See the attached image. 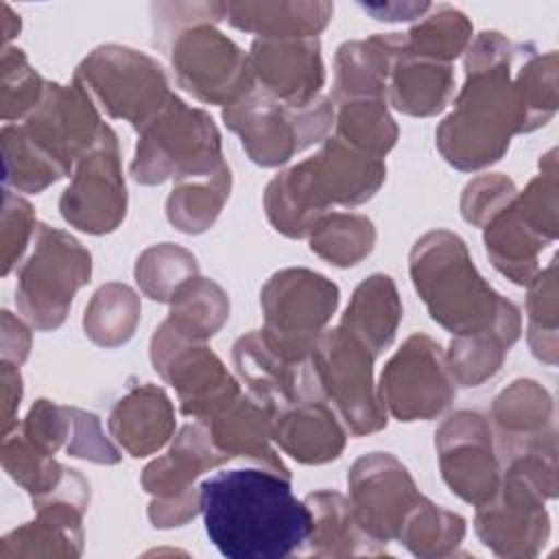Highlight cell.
<instances>
[{
  "label": "cell",
  "mask_w": 559,
  "mask_h": 559,
  "mask_svg": "<svg viewBox=\"0 0 559 559\" xmlns=\"http://www.w3.org/2000/svg\"><path fill=\"white\" fill-rule=\"evenodd\" d=\"M210 542L229 559H284L301 552L312 511L273 469H227L199 487Z\"/></svg>",
  "instance_id": "cell-1"
},
{
  "label": "cell",
  "mask_w": 559,
  "mask_h": 559,
  "mask_svg": "<svg viewBox=\"0 0 559 559\" xmlns=\"http://www.w3.org/2000/svg\"><path fill=\"white\" fill-rule=\"evenodd\" d=\"M522 48L500 33H480L472 44L456 107L437 129V146L452 166L476 170L493 164L513 133L533 131L518 74H511Z\"/></svg>",
  "instance_id": "cell-2"
},
{
  "label": "cell",
  "mask_w": 559,
  "mask_h": 559,
  "mask_svg": "<svg viewBox=\"0 0 559 559\" xmlns=\"http://www.w3.org/2000/svg\"><path fill=\"white\" fill-rule=\"evenodd\" d=\"M411 277L430 317L454 336L493 334L509 347L520 336V310L476 271L465 242L430 231L411 251Z\"/></svg>",
  "instance_id": "cell-3"
},
{
  "label": "cell",
  "mask_w": 559,
  "mask_h": 559,
  "mask_svg": "<svg viewBox=\"0 0 559 559\" xmlns=\"http://www.w3.org/2000/svg\"><path fill=\"white\" fill-rule=\"evenodd\" d=\"M384 177L386 168L380 157L330 138L317 155L280 173L266 186V216L277 231L304 238L310 236L330 205L354 207L369 201Z\"/></svg>",
  "instance_id": "cell-4"
},
{
  "label": "cell",
  "mask_w": 559,
  "mask_h": 559,
  "mask_svg": "<svg viewBox=\"0 0 559 559\" xmlns=\"http://www.w3.org/2000/svg\"><path fill=\"white\" fill-rule=\"evenodd\" d=\"M555 454L548 445L509 459L496 496L476 507V533L496 555L533 557L544 548L550 533L544 502L557 491Z\"/></svg>",
  "instance_id": "cell-5"
},
{
  "label": "cell",
  "mask_w": 559,
  "mask_h": 559,
  "mask_svg": "<svg viewBox=\"0 0 559 559\" xmlns=\"http://www.w3.org/2000/svg\"><path fill=\"white\" fill-rule=\"evenodd\" d=\"M131 175L140 183H162L175 177H207L225 162L221 133L203 109L188 107L170 94L164 105L140 127Z\"/></svg>",
  "instance_id": "cell-6"
},
{
  "label": "cell",
  "mask_w": 559,
  "mask_h": 559,
  "mask_svg": "<svg viewBox=\"0 0 559 559\" xmlns=\"http://www.w3.org/2000/svg\"><path fill=\"white\" fill-rule=\"evenodd\" d=\"M223 120L240 135L242 148L255 164L280 166L328 135L334 107L323 96L290 105L253 87L223 109Z\"/></svg>",
  "instance_id": "cell-7"
},
{
  "label": "cell",
  "mask_w": 559,
  "mask_h": 559,
  "mask_svg": "<svg viewBox=\"0 0 559 559\" xmlns=\"http://www.w3.org/2000/svg\"><path fill=\"white\" fill-rule=\"evenodd\" d=\"M35 247L17 275L15 301L37 330H55L66 321L74 293L90 282L92 258L70 234L37 225Z\"/></svg>",
  "instance_id": "cell-8"
},
{
  "label": "cell",
  "mask_w": 559,
  "mask_h": 559,
  "mask_svg": "<svg viewBox=\"0 0 559 559\" xmlns=\"http://www.w3.org/2000/svg\"><path fill=\"white\" fill-rule=\"evenodd\" d=\"M338 306V286L308 269L277 271L262 288L264 341L288 360H308Z\"/></svg>",
  "instance_id": "cell-9"
},
{
  "label": "cell",
  "mask_w": 559,
  "mask_h": 559,
  "mask_svg": "<svg viewBox=\"0 0 559 559\" xmlns=\"http://www.w3.org/2000/svg\"><path fill=\"white\" fill-rule=\"evenodd\" d=\"M74 83L111 118L129 120L135 131L170 96L164 68L155 59L124 46L96 48L76 68Z\"/></svg>",
  "instance_id": "cell-10"
},
{
  "label": "cell",
  "mask_w": 559,
  "mask_h": 559,
  "mask_svg": "<svg viewBox=\"0 0 559 559\" xmlns=\"http://www.w3.org/2000/svg\"><path fill=\"white\" fill-rule=\"evenodd\" d=\"M376 356L341 325L323 332L310 365L325 402H332L352 435H369L386 426V408L373 389Z\"/></svg>",
  "instance_id": "cell-11"
},
{
  "label": "cell",
  "mask_w": 559,
  "mask_h": 559,
  "mask_svg": "<svg viewBox=\"0 0 559 559\" xmlns=\"http://www.w3.org/2000/svg\"><path fill=\"white\" fill-rule=\"evenodd\" d=\"M229 456L214 443L203 421L188 424L175 437L168 454L153 461L142 474V487L153 493L148 520L155 528L181 526L201 511L199 489L192 480Z\"/></svg>",
  "instance_id": "cell-12"
},
{
  "label": "cell",
  "mask_w": 559,
  "mask_h": 559,
  "mask_svg": "<svg viewBox=\"0 0 559 559\" xmlns=\"http://www.w3.org/2000/svg\"><path fill=\"white\" fill-rule=\"evenodd\" d=\"M155 371L175 386L179 408L199 421L210 419L240 395L238 382L227 373L221 358L201 341H190L166 321L151 341Z\"/></svg>",
  "instance_id": "cell-13"
},
{
  "label": "cell",
  "mask_w": 559,
  "mask_h": 559,
  "mask_svg": "<svg viewBox=\"0 0 559 559\" xmlns=\"http://www.w3.org/2000/svg\"><path fill=\"white\" fill-rule=\"evenodd\" d=\"M170 61L179 85L203 103L227 107L255 87L249 55L212 24H192L177 33Z\"/></svg>",
  "instance_id": "cell-14"
},
{
  "label": "cell",
  "mask_w": 559,
  "mask_h": 559,
  "mask_svg": "<svg viewBox=\"0 0 559 559\" xmlns=\"http://www.w3.org/2000/svg\"><path fill=\"white\" fill-rule=\"evenodd\" d=\"M61 216L87 234L114 231L127 214V190L116 133L103 124L94 146L79 157L76 173L59 201Z\"/></svg>",
  "instance_id": "cell-15"
},
{
  "label": "cell",
  "mask_w": 559,
  "mask_h": 559,
  "mask_svg": "<svg viewBox=\"0 0 559 559\" xmlns=\"http://www.w3.org/2000/svg\"><path fill=\"white\" fill-rule=\"evenodd\" d=\"M378 395L400 421L437 417L456 395L441 347L426 334H413L386 362Z\"/></svg>",
  "instance_id": "cell-16"
},
{
  "label": "cell",
  "mask_w": 559,
  "mask_h": 559,
  "mask_svg": "<svg viewBox=\"0 0 559 559\" xmlns=\"http://www.w3.org/2000/svg\"><path fill=\"white\" fill-rule=\"evenodd\" d=\"M347 483L349 504L358 526L384 546L400 535L404 520L424 498L406 467L389 452H373L358 459Z\"/></svg>",
  "instance_id": "cell-17"
},
{
  "label": "cell",
  "mask_w": 559,
  "mask_h": 559,
  "mask_svg": "<svg viewBox=\"0 0 559 559\" xmlns=\"http://www.w3.org/2000/svg\"><path fill=\"white\" fill-rule=\"evenodd\" d=\"M439 465L450 491L461 500L480 507L500 487V467L493 454V439L483 415L459 411L448 417L435 435Z\"/></svg>",
  "instance_id": "cell-18"
},
{
  "label": "cell",
  "mask_w": 559,
  "mask_h": 559,
  "mask_svg": "<svg viewBox=\"0 0 559 559\" xmlns=\"http://www.w3.org/2000/svg\"><path fill=\"white\" fill-rule=\"evenodd\" d=\"M234 365L249 386L253 400H258L271 415L284 406L325 400L317 384L310 358L288 360L280 356L262 336L260 330L240 336L231 352Z\"/></svg>",
  "instance_id": "cell-19"
},
{
  "label": "cell",
  "mask_w": 559,
  "mask_h": 559,
  "mask_svg": "<svg viewBox=\"0 0 559 559\" xmlns=\"http://www.w3.org/2000/svg\"><path fill=\"white\" fill-rule=\"evenodd\" d=\"M249 61L255 83L262 85L260 90L290 105L314 100L325 79L321 48L314 37L255 39Z\"/></svg>",
  "instance_id": "cell-20"
},
{
  "label": "cell",
  "mask_w": 559,
  "mask_h": 559,
  "mask_svg": "<svg viewBox=\"0 0 559 559\" xmlns=\"http://www.w3.org/2000/svg\"><path fill=\"white\" fill-rule=\"evenodd\" d=\"M500 450L509 459L555 445L552 400L535 380H515L493 400Z\"/></svg>",
  "instance_id": "cell-21"
},
{
  "label": "cell",
  "mask_w": 559,
  "mask_h": 559,
  "mask_svg": "<svg viewBox=\"0 0 559 559\" xmlns=\"http://www.w3.org/2000/svg\"><path fill=\"white\" fill-rule=\"evenodd\" d=\"M271 439L306 465L328 463L341 456L345 430L325 400H306L271 415Z\"/></svg>",
  "instance_id": "cell-22"
},
{
  "label": "cell",
  "mask_w": 559,
  "mask_h": 559,
  "mask_svg": "<svg viewBox=\"0 0 559 559\" xmlns=\"http://www.w3.org/2000/svg\"><path fill=\"white\" fill-rule=\"evenodd\" d=\"M109 430L131 456H148L159 450L175 430L173 404L159 386H135L114 406Z\"/></svg>",
  "instance_id": "cell-23"
},
{
  "label": "cell",
  "mask_w": 559,
  "mask_h": 559,
  "mask_svg": "<svg viewBox=\"0 0 559 559\" xmlns=\"http://www.w3.org/2000/svg\"><path fill=\"white\" fill-rule=\"evenodd\" d=\"M404 46L406 35L402 33L343 44L336 52V103L349 98H384L393 61Z\"/></svg>",
  "instance_id": "cell-24"
},
{
  "label": "cell",
  "mask_w": 559,
  "mask_h": 559,
  "mask_svg": "<svg viewBox=\"0 0 559 559\" xmlns=\"http://www.w3.org/2000/svg\"><path fill=\"white\" fill-rule=\"evenodd\" d=\"M214 443L229 456H247L273 472L290 476L288 467L271 448V413L251 395H238L223 411L203 421Z\"/></svg>",
  "instance_id": "cell-25"
},
{
  "label": "cell",
  "mask_w": 559,
  "mask_h": 559,
  "mask_svg": "<svg viewBox=\"0 0 559 559\" xmlns=\"http://www.w3.org/2000/svg\"><path fill=\"white\" fill-rule=\"evenodd\" d=\"M386 92L397 111L408 116L439 114L454 92L452 66L415 57L404 46L393 61Z\"/></svg>",
  "instance_id": "cell-26"
},
{
  "label": "cell",
  "mask_w": 559,
  "mask_h": 559,
  "mask_svg": "<svg viewBox=\"0 0 559 559\" xmlns=\"http://www.w3.org/2000/svg\"><path fill=\"white\" fill-rule=\"evenodd\" d=\"M513 199L485 225V247L491 264L524 286L537 275V253L550 240L520 214Z\"/></svg>",
  "instance_id": "cell-27"
},
{
  "label": "cell",
  "mask_w": 559,
  "mask_h": 559,
  "mask_svg": "<svg viewBox=\"0 0 559 559\" xmlns=\"http://www.w3.org/2000/svg\"><path fill=\"white\" fill-rule=\"evenodd\" d=\"M330 2H229L231 26L266 39H312L330 22Z\"/></svg>",
  "instance_id": "cell-28"
},
{
  "label": "cell",
  "mask_w": 559,
  "mask_h": 559,
  "mask_svg": "<svg viewBox=\"0 0 559 559\" xmlns=\"http://www.w3.org/2000/svg\"><path fill=\"white\" fill-rule=\"evenodd\" d=\"M312 511V531L306 542L308 555H380L386 546L371 539L356 522L349 500L336 491H317L306 498Z\"/></svg>",
  "instance_id": "cell-29"
},
{
  "label": "cell",
  "mask_w": 559,
  "mask_h": 559,
  "mask_svg": "<svg viewBox=\"0 0 559 559\" xmlns=\"http://www.w3.org/2000/svg\"><path fill=\"white\" fill-rule=\"evenodd\" d=\"M400 319L402 304L393 280L376 273L354 290L341 328L358 338L373 356H378L391 345Z\"/></svg>",
  "instance_id": "cell-30"
},
{
  "label": "cell",
  "mask_w": 559,
  "mask_h": 559,
  "mask_svg": "<svg viewBox=\"0 0 559 559\" xmlns=\"http://www.w3.org/2000/svg\"><path fill=\"white\" fill-rule=\"evenodd\" d=\"M229 317L227 293L212 280L192 277L170 297V317L166 323L190 341L214 336Z\"/></svg>",
  "instance_id": "cell-31"
},
{
  "label": "cell",
  "mask_w": 559,
  "mask_h": 559,
  "mask_svg": "<svg viewBox=\"0 0 559 559\" xmlns=\"http://www.w3.org/2000/svg\"><path fill=\"white\" fill-rule=\"evenodd\" d=\"M229 166L223 164L207 177L179 179L166 201L168 221L183 234H201L212 227L229 197Z\"/></svg>",
  "instance_id": "cell-32"
},
{
  "label": "cell",
  "mask_w": 559,
  "mask_h": 559,
  "mask_svg": "<svg viewBox=\"0 0 559 559\" xmlns=\"http://www.w3.org/2000/svg\"><path fill=\"white\" fill-rule=\"evenodd\" d=\"M338 105L336 138L382 159L397 140V127L384 107V98H349Z\"/></svg>",
  "instance_id": "cell-33"
},
{
  "label": "cell",
  "mask_w": 559,
  "mask_h": 559,
  "mask_svg": "<svg viewBox=\"0 0 559 559\" xmlns=\"http://www.w3.org/2000/svg\"><path fill=\"white\" fill-rule=\"evenodd\" d=\"M140 321V299L124 284H107L96 290L85 308V334L100 347L127 343Z\"/></svg>",
  "instance_id": "cell-34"
},
{
  "label": "cell",
  "mask_w": 559,
  "mask_h": 559,
  "mask_svg": "<svg viewBox=\"0 0 559 559\" xmlns=\"http://www.w3.org/2000/svg\"><path fill=\"white\" fill-rule=\"evenodd\" d=\"M373 242V223L358 214H325L310 231V249L334 266L358 264Z\"/></svg>",
  "instance_id": "cell-35"
},
{
  "label": "cell",
  "mask_w": 559,
  "mask_h": 559,
  "mask_svg": "<svg viewBox=\"0 0 559 559\" xmlns=\"http://www.w3.org/2000/svg\"><path fill=\"white\" fill-rule=\"evenodd\" d=\"M465 537V520L421 498L402 524L397 539L417 557L452 552Z\"/></svg>",
  "instance_id": "cell-36"
},
{
  "label": "cell",
  "mask_w": 559,
  "mask_h": 559,
  "mask_svg": "<svg viewBox=\"0 0 559 559\" xmlns=\"http://www.w3.org/2000/svg\"><path fill=\"white\" fill-rule=\"evenodd\" d=\"M4 148V181L22 192H41L46 186L66 177L68 170L41 151L22 127L7 124L2 129Z\"/></svg>",
  "instance_id": "cell-37"
},
{
  "label": "cell",
  "mask_w": 559,
  "mask_h": 559,
  "mask_svg": "<svg viewBox=\"0 0 559 559\" xmlns=\"http://www.w3.org/2000/svg\"><path fill=\"white\" fill-rule=\"evenodd\" d=\"M469 37V20L452 7H439L435 15H428L421 24L406 33V48L415 57L450 63L465 50Z\"/></svg>",
  "instance_id": "cell-38"
},
{
  "label": "cell",
  "mask_w": 559,
  "mask_h": 559,
  "mask_svg": "<svg viewBox=\"0 0 559 559\" xmlns=\"http://www.w3.org/2000/svg\"><path fill=\"white\" fill-rule=\"evenodd\" d=\"M197 258L170 242L146 249L135 264V280L155 301H170L175 290L197 277Z\"/></svg>",
  "instance_id": "cell-39"
},
{
  "label": "cell",
  "mask_w": 559,
  "mask_h": 559,
  "mask_svg": "<svg viewBox=\"0 0 559 559\" xmlns=\"http://www.w3.org/2000/svg\"><path fill=\"white\" fill-rule=\"evenodd\" d=\"M509 345L493 334L454 336L445 365L454 382L463 386H480L485 380L498 373Z\"/></svg>",
  "instance_id": "cell-40"
},
{
  "label": "cell",
  "mask_w": 559,
  "mask_h": 559,
  "mask_svg": "<svg viewBox=\"0 0 559 559\" xmlns=\"http://www.w3.org/2000/svg\"><path fill=\"white\" fill-rule=\"evenodd\" d=\"M557 290L555 260L546 271H537L528 290V343L533 354L548 365L557 360Z\"/></svg>",
  "instance_id": "cell-41"
},
{
  "label": "cell",
  "mask_w": 559,
  "mask_h": 559,
  "mask_svg": "<svg viewBox=\"0 0 559 559\" xmlns=\"http://www.w3.org/2000/svg\"><path fill=\"white\" fill-rule=\"evenodd\" d=\"M46 83L28 66L17 48H4L2 55V118H28L41 103Z\"/></svg>",
  "instance_id": "cell-42"
},
{
  "label": "cell",
  "mask_w": 559,
  "mask_h": 559,
  "mask_svg": "<svg viewBox=\"0 0 559 559\" xmlns=\"http://www.w3.org/2000/svg\"><path fill=\"white\" fill-rule=\"evenodd\" d=\"M515 194V186L509 177L483 175L465 186L461 214L467 223L485 227Z\"/></svg>",
  "instance_id": "cell-43"
},
{
  "label": "cell",
  "mask_w": 559,
  "mask_h": 559,
  "mask_svg": "<svg viewBox=\"0 0 559 559\" xmlns=\"http://www.w3.org/2000/svg\"><path fill=\"white\" fill-rule=\"evenodd\" d=\"M66 450L76 459L103 465H114L120 461L118 450L105 439L98 417L79 408H70V435Z\"/></svg>",
  "instance_id": "cell-44"
},
{
  "label": "cell",
  "mask_w": 559,
  "mask_h": 559,
  "mask_svg": "<svg viewBox=\"0 0 559 559\" xmlns=\"http://www.w3.org/2000/svg\"><path fill=\"white\" fill-rule=\"evenodd\" d=\"M35 227L33 207L28 201L15 197L13 192L4 194L2 212V273L9 275L15 260L22 258Z\"/></svg>",
  "instance_id": "cell-45"
},
{
  "label": "cell",
  "mask_w": 559,
  "mask_h": 559,
  "mask_svg": "<svg viewBox=\"0 0 559 559\" xmlns=\"http://www.w3.org/2000/svg\"><path fill=\"white\" fill-rule=\"evenodd\" d=\"M2 362H13L20 367L28 356L31 334L22 321H15L11 312H2Z\"/></svg>",
  "instance_id": "cell-46"
},
{
  "label": "cell",
  "mask_w": 559,
  "mask_h": 559,
  "mask_svg": "<svg viewBox=\"0 0 559 559\" xmlns=\"http://www.w3.org/2000/svg\"><path fill=\"white\" fill-rule=\"evenodd\" d=\"M2 395H4V435L13 426V408L22 400V378L15 365L2 362Z\"/></svg>",
  "instance_id": "cell-47"
}]
</instances>
